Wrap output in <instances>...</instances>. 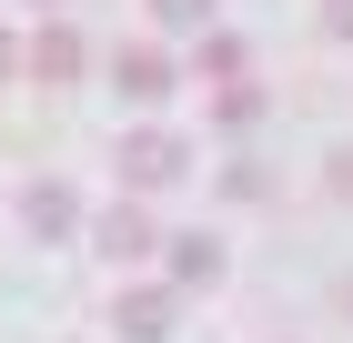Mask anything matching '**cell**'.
<instances>
[{"mask_svg":"<svg viewBox=\"0 0 353 343\" xmlns=\"http://www.w3.org/2000/svg\"><path fill=\"white\" fill-rule=\"evenodd\" d=\"M182 172H192V141L182 132H132V141H121V182H132V192H172Z\"/></svg>","mask_w":353,"mask_h":343,"instance_id":"1","label":"cell"},{"mask_svg":"<svg viewBox=\"0 0 353 343\" xmlns=\"http://www.w3.org/2000/svg\"><path fill=\"white\" fill-rule=\"evenodd\" d=\"M91 253H101V263H141V253H152V212H141V202H111L101 222H91Z\"/></svg>","mask_w":353,"mask_h":343,"instance_id":"2","label":"cell"},{"mask_svg":"<svg viewBox=\"0 0 353 343\" xmlns=\"http://www.w3.org/2000/svg\"><path fill=\"white\" fill-rule=\"evenodd\" d=\"M111 323H121L132 343H162L172 333V283H132L121 303H111Z\"/></svg>","mask_w":353,"mask_h":343,"instance_id":"3","label":"cell"},{"mask_svg":"<svg viewBox=\"0 0 353 343\" xmlns=\"http://www.w3.org/2000/svg\"><path fill=\"white\" fill-rule=\"evenodd\" d=\"M21 222H30L41 242H71V233H81V202H71L61 182H30V192H21Z\"/></svg>","mask_w":353,"mask_h":343,"instance_id":"4","label":"cell"},{"mask_svg":"<svg viewBox=\"0 0 353 343\" xmlns=\"http://www.w3.org/2000/svg\"><path fill=\"white\" fill-rule=\"evenodd\" d=\"M172 253V293H212L222 283V242L212 233H182V242H162Z\"/></svg>","mask_w":353,"mask_h":343,"instance_id":"5","label":"cell"},{"mask_svg":"<svg viewBox=\"0 0 353 343\" xmlns=\"http://www.w3.org/2000/svg\"><path fill=\"white\" fill-rule=\"evenodd\" d=\"M21 61H30V71H41V81L61 91V81H81V30H61V21H51V30H41V41H30Z\"/></svg>","mask_w":353,"mask_h":343,"instance_id":"6","label":"cell"},{"mask_svg":"<svg viewBox=\"0 0 353 343\" xmlns=\"http://www.w3.org/2000/svg\"><path fill=\"white\" fill-rule=\"evenodd\" d=\"M121 91H132V101H162V91H172V61L152 51V41H132V51H121Z\"/></svg>","mask_w":353,"mask_h":343,"instance_id":"7","label":"cell"},{"mask_svg":"<svg viewBox=\"0 0 353 343\" xmlns=\"http://www.w3.org/2000/svg\"><path fill=\"white\" fill-rule=\"evenodd\" d=\"M212 111H222V121H252V111H263V91H252V81H222V101H212Z\"/></svg>","mask_w":353,"mask_h":343,"instance_id":"8","label":"cell"},{"mask_svg":"<svg viewBox=\"0 0 353 343\" xmlns=\"http://www.w3.org/2000/svg\"><path fill=\"white\" fill-rule=\"evenodd\" d=\"M152 10H162L172 30H202V21H212V0H152Z\"/></svg>","mask_w":353,"mask_h":343,"instance_id":"9","label":"cell"},{"mask_svg":"<svg viewBox=\"0 0 353 343\" xmlns=\"http://www.w3.org/2000/svg\"><path fill=\"white\" fill-rule=\"evenodd\" d=\"M323 30H333V41H353V0H323Z\"/></svg>","mask_w":353,"mask_h":343,"instance_id":"10","label":"cell"},{"mask_svg":"<svg viewBox=\"0 0 353 343\" xmlns=\"http://www.w3.org/2000/svg\"><path fill=\"white\" fill-rule=\"evenodd\" d=\"M333 192H343V202H353V152H333Z\"/></svg>","mask_w":353,"mask_h":343,"instance_id":"11","label":"cell"},{"mask_svg":"<svg viewBox=\"0 0 353 343\" xmlns=\"http://www.w3.org/2000/svg\"><path fill=\"white\" fill-rule=\"evenodd\" d=\"M10 61H21V51H10V41H0V71H10Z\"/></svg>","mask_w":353,"mask_h":343,"instance_id":"12","label":"cell"},{"mask_svg":"<svg viewBox=\"0 0 353 343\" xmlns=\"http://www.w3.org/2000/svg\"><path fill=\"white\" fill-rule=\"evenodd\" d=\"M41 10H61V0H41Z\"/></svg>","mask_w":353,"mask_h":343,"instance_id":"13","label":"cell"}]
</instances>
